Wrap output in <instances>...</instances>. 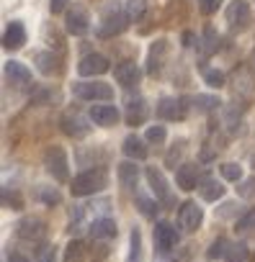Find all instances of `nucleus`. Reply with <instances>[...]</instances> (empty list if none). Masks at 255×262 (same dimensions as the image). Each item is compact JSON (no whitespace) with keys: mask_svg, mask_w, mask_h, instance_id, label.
Returning a JSON list of instances; mask_svg holds the SVG:
<instances>
[{"mask_svg":"<svg viewBox=\"0 0 255 262\" xmlns=\"http://www.w3.org/2000/svg\"><path fill=\"white\" fill-rule=\"evenodd\" d=\"M108 185V175L103 170H85L80 175L72 178V195L75 198H85V195H93V193H101L103 188Z\"/></svg>","mask_w":255,"mask_h":262,"instance_id":"1","label":"nucleus"},{"mask_svg":"<svg viewBox=\"0 0 255 262\" xmlns=\"http://www.w3.org/2000/svg\"><path fill=\"white\" fill-rule=\"evenodd\" d=\"M44 167L47 172L57 180V183H67L70 180V167H67V155L62 147H52L44 155Z\"/></svg>","mask_w":255,"mask_h":262,"instance_id":"2","label":"nucleus"},{"mask_svg":"<svg viewBox=\"0 0 255 262\" xmlns=\"http://www.w3.org/2000/svg\"><path fill=\"white\" fill-rule=\"evenodd\" d=\"M72 93L80 100H93V103H106L113 98V88L108 82H75Z\"/></svg>","mask_w":255,"mask_h":262,"instance_id":"3","label":"nucleus"},{"mask_svg":"<svg viewBox=\"0 0 255 262\" xmlns=\"http://www.w3.org/2000/svg\"><path fill=\"white\" fill-rule=\"evenodd\" d=\"M90 116L85 118L83 113H77V111H65L62 113V118H60V126H62V131L67 137H72V139H83L88 131H90Z\"/></svg>","mask_w":255,"mask_h":262,"instance_id":"4","label":"nucleus"},{"mask_svg":"<svg viewBox=\"0 0 255 262\" xmlns=\"http://www.w3.org/2000/svg\"><path fill=\"white\" fill-rule=\"evenodd\" d=\"M126 24H129V16L124 13V8H111L106 11L103 21H101V29H98V36L101 39H108V36H116L126 29Z\"/></svg>","mask_w":255,"mask_h":262,"instance_id":"5","label":"nucleus"},{"mask_svg":"<svg viewBox=\"0 0 255 262\" xmlns=\"http://www.w3.org/2000/svg\"><path fill=\"white\" fill-rule=\"evenodd\" d=\"M145 178H147L150 190L155 193V198H158L160 203L170 206V203H173V195H170V185H168L163 170H158V167H147V170H145Z\"/></svg>","mask_w":255,"mask_h":262,"instance_id":"6","label":"nucleus"},{"mask_svg":"<svg viewBox=\"0 0 255 262\" xmlns=\"http://www.w3.org/2000/svg\"><path fill=\"white\" fill-rule=\"evenodd\" d=\"M204 221V211L196 201H186L181 208H178V226L183 231H196Z\"/></svg>","mask_w":255,"mask_h":262,"instance_id":"7","label":"nucleus"},{"mask_svg":"<svg viewBox=\"0 0 255 262\" xmlns=\"http://www.w3.org/2000/svg\"><path fill=\"white\" fill-rule=\"evenodd\" d=\"M178 231H175V226L173 224H168V221H158V226H155V247H158V252L160 254H168L170 249H175L178 247Z\"/></svg>","mask_w":255,"mask_h":262,"instance_id":"8","label":"nucleus"},{"mask_svg":"<svg viewBox=\"0 0 255 262\" xmlns=\"http://www.w3.org/2000/svg\"><path fill=\"white\" fill-rule=\"evenodd\" d=\"M108 59L103 57V54H85L80 62H77V72L83 75V77H101V75H106L108 72Z\"/></svg>","mask_w":255,"mask_h":262,"instance_id":"9","label":"nucleus"},{"mask_svg":"<svg viewBox=\"0 0 255 262\" xmlns=\"http://www.w3.org/2000/svg\"><path fill=\"white\" fill-rule=\"evenodd\" d=\"M16 234L21 239H26V242H39V239L47 236V224L42 219H34V216L31 219H21L16 224Z\"/></svg>","mask_w":255,"mask_h":262,"instance_id":"10","label":"nucleus"},{"mask_svg":"<svg viewBox=\"0 0 255 262\" xmlns=\"http://www.w3.org/2000/svg\"><path fill=\"white\" fill-rule=\"evenodd\" d=\"M250 21V6H247V0H232L229 8H227V24L237 31H242Z\"/></svg>","mask_w":255,"mask_h":262,"instance_id":"11","label":"nucleus"},{"mask_svg":"<svg viewBox=\"0 0 255 262\" xmlns=\"http://www.w3.org/2000/svg\"><path fill=\"white\" fill-rule=\"evenodd\" d=\"M88 11L83 8V6H72V11L67 13V18H65V29L72 34V36H83V34H88Z\"/></svg>","mask_w":255,"mask_h":262,"instance_id":"12","label":"nucleus"},{"mask_svg":"<svg viewBox=\"0 0 255 262\" xmlns=\"http://www.w3.org/2000/svg\"><path fill=\"white\" fill-rule=\"evenodd\" d=\"M158 116L163 121H181L186 116V103L181 98H160L158 103Z\"/></svg>","mask_w":255,"mask_h":262,"instance_id":"13","label":"nucleus"},{"mask_svg":"<svg viewBox=\"0 0 255 262\" xmlns=\"http://www.w3.org/2000/svg\"><path fill=\"white\" fill-rule=\"evenodd\" d=\"M113 77H116V82H119L121 88H134V85L140 82L142 72H140V67H137L134 62H121V64L113 67Z\"/></svg>","mask_w":255,"mask_h":262,"instance_id":"14","label":"nucleus"},{"mask_svg":"<svg viewBox=\"0 0 255 262\" xmlns=\"http://www.w3.org/2000/svg\"><path fill=\"white\" fill-rule=\"evenodd\" d=\"M24 44H26V29H24V24L21 21H11L8 29H6V34H3V47L8 52H16Z\"/></svg>","mask_w":255,"mask_h":262,"instance_id":"15","label":"nucleus"},{"mask_svg":"<svg viewBox=\"0 0 255 262\" xmlns=\"http://www.w3.org/2000/svg\"><path fill=\"white\" fill-rule=\"evenodd\" d=\"M88 234L93 239H111L116 236V221L111 216H98L88 224Z\"/></svg>","mask_w":255,"mask_h":262,"instance_id":"16","label":"nucleus"},{"mask_svg":"<svg viewBox=\"0 0 255 262\" xmlns=\"http://www.w3.org/2000/svg\"><path fill=\"white\" fill-rule=\"evenodd\" d=\"M88 116H90L93 123H98V126H103V128L119 123V111H116L113 105H93Z\"/></svg>","mask_w":255,"mask_h":262,"instance_id":"17","label":"nucleus"},{"mask_svg":"<svg viewBox=\"0 0 255 262\" xmlns=\"http://www.w3.org/2000/svg\"><path fill=\"white\" fill-rule=\"evenodd\" d=\"M175 183L181 185V190H193V188H199V167H196L193 162L181 165L178 172H175Z\"/></svg>","mask_w":255,"mask_h":262,"instance_id":"18","label":"nucleus"},{"mask_svg":"<svg viewBox=\"0 0 255 262\" xmlns=\"http://www.w3.org/2000/svg\"><path fill=\"white\" fill-rule=\"evenodd\" d=\"M6 77L8 82H13L16 88H26L31 82V72L21 64V62H6Z\"/></svg>","mask_w":255,"mask_h":262,"instance_id":"19","label":"nucleus"},{"mask_svg":"<svg viewBox=\"0 0 255 262\" xmlns=\"http://www.w3.org/2000/svg\"><path fill=\"white\" fill-rule=\"evenodd\" d=\"M147 118V103L145 98H132L126 103V123L129 126H140Z\"/></svg>","mask_w":255,"mask_h":262,"instance_id":"20","label":"nucleus"},{"mask_svg":"<svg viewBox=\"0 0 255 262\" xmlns=\"http://www.w3.org/2000/svg\"><path fill=\"white\" fill-rule=\"evenodd\" d=\"M121 149H124V155L129 157V160H145V157H147V144H145L140 137H134V134L124 139Z\"/></svg>","mask_w":255,"mask_h":262,"instance_id":"21","label":"nucleus"},{"mask_svg":"<svg viewBox=\"0 0 255 262\" xmlns=\"http://www.w3.org/2000/svg\"><path fill=\"white\" fill-rule=\"evenodd\" d=\"M36 67H39L42 75H57V72L62 70L60 57L52 54V52H39V54H36Z\"/></svg>","mask_w":255,"mask_h":262,"instance_id":"22","label":"nucleus"},{"mask_svg":"<svg viewBox=\"0 0 255 262\" xmlns=\"http://www.w3.org/2000/svg\"><path fill=\"white\" fill-rule=\"evenodd\" d=\"M137 178H140V170H137V165H134L132 160L119 165V183H121L126 190H132V188L137 185Z\"/></svg>","mask_w":255,"mask_h":262,"instance_id":"23","label":"nucleus"},{"mask_svg":"<svg viewBox=\"0 0 255 262\" xmlns=\"http://www.w3.org/2000/svg\"><path fill=\"white\" fill-rule=\"evenodd\" d=\"M199 190H201V198H204V201H211V203L224 195V185L217 183V180H204V183L199 185Z\"/></svg>","mask_w":255,"mask_h":262,"instance_id":"24","label":"nucleus"},{"mask_svg":"<svg viewBox=\"0 0 255 262\" xmlns=\"http://www.w3.org/2000/svg\"><path fill=\"white\" fill-rule=\"evenodd\" d=\"M65 262H88V247L83 242H70L65 252Z\"/></svg>","mask_w":255,"mask_h":262,"instance_id":"25","label":"nucleus"},{"mask_svg":"<svg viewBox=\"0 0 255 262\" xmlns=\"http://www.w3.org/2000/svg\"><path fill=\"white\" fill-rule=\"evenodd\" d=\"M219 98L217 95H196L193 100H191V105L199 111V113H209V111H217L219 108Z\"/></svg>","mask_w":255,"mask_h":262,"instance_id":"26","label":"nucleus"},{"mask_svg":"<svg viewBox=\"0 0 255 262\" xmlns=\"http://www.w3.org/2000/svg\"><path fill=\"white\" fill-rule=\"evenodd\" d=\"M147 0H124V13L129 16V21H140L145 16Z\"/></svg>","mask_w":255,"mask_h":262,"instance_id":"27","label":"nucleus"},{"mask_svg":"<svg viewBox=\"0 0 255 262\" xmlns=\"http://www.w3.org/2000/svg\"><path fill=\"white\" fill-rule=\"evenodd\" d=\"M247 259V247L240 242H229L224 252V262H245Z\"/></svg>","mask_w":255,"mask_h":262,"instance_id":"28","label":"nucleus"},{"mask_svg":"<svg viewBox=\"0 0 255 262\" xmlns=\"http://www.w3.org/2000/svg\"><path fill=\"white\" fill-rule=\"evenodd\" d=\"M219 172H222V178L229 180V183H240V180H242V167H240L237 162H224V165H219Z\"/></svg>","mask_w":255,"mask_h":262,"instance_id":"29","label":"nucleus"},{"mask_svg":"<svg viewBox=\"0 0 255 262\" xmlns=\"http://www.w3.org/2000/svg\"><path fill=\"white\" fill-rule=\"evenodd\" d=\"M234 229H237L240 234H255V208H250L245 216H240Z\"/></svg>","mask_w":255,"mask_h":262,"instance_id":"30","label":"nucleus"},{"mask_svg":"<svg viewBox=\"0 0 255 262\" xmlns=\"http://www.w3.org/2000/svg\"><path fill=\"white\" fill-rule=\"evenodd\" d=\"M217 49H219V34L211 26H206L204 29V54H214Z\"/></svg>","mask_w":255,"mask_h":262,"instance_id":"31","label":"nucleus"},{"mask_svg":"<svg viewBox=\"0 0 255 262\" xmlns=\"http://www.w3.org/2000/svg\"><path fill=\"white\" fill-rule=\"evenodd\" d=\"M3 206H6V208H13V211H21V208H24V198H21L16 190H8V188H6V190H3Z\"/></svg>","mask_w":255,"mask_h":262,"instance_id":"32","label":"nucleus"},{"mask_svg":"<svg viewBox=\"0 0 255 262\" xmlns=\"http://www.w3.org/2000/svg\"><path fill=\"white\" fill-rule=\"evenodd\" d=\"M147 142H152V144H163L165 139H168V131H165V126H160V123H155V126H150L147 128Z\"/></svg>","mask_w":255,"mask_h":262,"instance_id":"33","label":"nucleus"},{"mask_svg":"<svg viewBox=\"0 0 255 262\" xmlns=\"http://www.w3.org/2000/svg\"><path fill=\"white\" fill-rule=\"evenodd\" d=\"M227 244H229V239H224V236H219V239H217V242H214V244L209 247V252H206V254H209L211 259H224V252H227Z\"/></svg>","mask_w":255,"mask_h":262,"instance_id":"34","label":"nucleus"},{"mask_svg":"<svg viewBox=\"0 0 255 262\" xmlns=\"http://www.w3.org/2000/svg\"><path fill=\"white\" fill-rule=\"evenodd\" d=\"M57 259V247L54 244H42L36 249V262H54Z\"/></svg>","mask_w":255,"mask_h":262,"instance_id":"35","label":"nucleus"},{"mask_svg":"<svg viewBox=\"0 0 255 262\" xmlns=\"http://www.w3.org/2000/svg\"><path fill=\"white\" fill-rule=\"evenodd\" d=\"M140 254H142V236H140V229L132 231V249H129V262H140Z\"/></svg>","mask_w":255,"mask_h":262,"instance_id":"36","label":"nucleus"},{"mask_svg":"<svg viewBox=\"0 0 255 262\" xmlns=\"http://www.w3.org/2000/svg\"><path fill=\"white\" fill-rule=\"evenodd\" d=\"M204 80L209 88H222L224 85V72L219 70H204Z\"/></svg>","mask_w":255,"mask_h":262,"instance_id":"37","label":"nucleus"},{"mask_svg":"<svg viewBox=\"0 0 255 262\" xmlns=\"http://www.w3.org/2000/svg\"><path fill=\"white\" fill-rule=\"evenodd\" d=\"M137 208H140V213H145V216H155V211H158V206H155V201H150V198H145V195H137Z\"/></svg>","mask_w":255,"mask_h":262,"instance_id":"38","label":"nucleus"},{"mask_svg":"<svg viewBox=\"0 0 255 262\" xmlns=\"http://www.w3.org/2000/svg\"><path fill=\"white\" fill-rule=\"evenodd\" d=\"M237 195H240V198H252V195H255V178L240 180V185H237Z\"/></svg>","mask_w":255,"mask_h":262,"instance_id":"39","label":"nucleus"},{"mask_svg":"<svg viewBox=\"0 0 255 262\" xmlns=\"http://www.w3.org/2000/svg\"><path fill=\"white\" fill-rule=\"evenodd\" d=\"M219 6H222V0H199V8H201V13H206V16L217 13Z\"/></svg>","mask_w":255,"mask_h":262,"instance_id":"40","label":"nucleus"},{"mask_svg":"<svg viewBox=\"0 0 255 262\" xmlns=\"http://www.w3.org/2000/svg\"><path fill=\"white\" fill-rule=\"evenodd\" d=\"M42 201L49 203V206H57L60 203V193L57 190H42Z\"/></svg>","mask_w":255,"mask_h":262,"instance_id":"41","label":"nucleus"},{"mask_svg":"<svg viewBox=\"0 0 255 262\" xmlns=\"http://www.w3.org/2000/svg\"><path fill=\"white\" fill-rule=\"evenodd\" d=\"M67 3H70V0H49V11L52 13H62Z\"/></svg>","mask_w":255,"mask_h":262,"instance_id":"42","label":"nucleus"},{"mask_svg":"<svg viewBox=\"0 0 255 262\" xmlns=\"http://www.w3.org/2000/svg\"><path fill=\"white\" fill-rule=\"evenodd\" d=\"M6 262H29V259H26V257H24V254H21V252H11V254H8V259H6Z\"/></svg>","mask_w":255,"mask_h":262,"instance_id":"43","label":"nucleus"},{"mask_svg":"<svg viewBox=\"0 0 255 262\" xmlns=\"http://www.w3.org/2000/svg\"><path fill=\"white\" fill-rule=\"evenodd\" d=\"M252 167H255V157H252Z\"/></svg>","mask_w":255,"mask_h":262,"instance_id":"44","label":"nucleus"}]
</instances>
